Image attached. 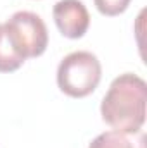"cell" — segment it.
Listing matches in <instances>:
<instances>
[{
    "mask_svg": "<svg viewBox=\"0 0 147 148\" xmlns=\"http://www.w3.org/2000/svg\"><path fill=\"white\" fill-rule=\"evenodd\" d=\"M146 81L132 73L119 74L101 103L102 119L121 133H139L146 122Z\"/></svg>",
    "mask_w": 147,
    "mask_h": 148,
    "instance_id": "1",
    "label": "cell"
},
{
    "mask_svg": "<svg viewBox=\"0 0 147 148\" xmlns=\"http://www.w3.org/2000/svg\"><path fill=\"white\" fill-rule=\"evenodd\" d=\"M102 77L99 59L87 50L68 53L57 67V84L68 97L83 98L90 95Z\"/></svg>",
    "mask_w": 147,
    "mask_h": 148,
    "instance_id": "2",
    "label": "cell"
},
{
    "mask_svg": "<svg viewBox=\"0 0 147 148\" xmlns=\"http://www.w3.org/2000/svg\"><path fill=\"white\" fill-rule=\"evenodd\" d=\"M5 26L26 59L38 57L45 52L49 45V31L38 14L30 10H19L10 16Z\"/></svg>",
    "mask_w": 147,
    "mask_h": 148,
    "instance_id": "3",
    "label": "cell"
},
{
    "mask_svg": "<svg viewBox=\"0 0 147 148\" xmlns=\"http://www.w3.org/2000/svg\"><path fill=\"white\" fill-rule=\"evenodd\" d=\"M52 16L66 38H81L90 26V14L81 0H59L54 5Z\"/></svg>",
    "mask_w": 147,
    "mask_h": 148,
    "instance_id": "4",
    "label": "cell"
},
{
    "mask_svg": "<svg viewBox=\"0 0 147 148\" xmlns=\"http://www.w3.org/2000/svg\"><path fill=\"white\" fill-rule=\"evenodd\" d=\"M146 134L139 133H121V131H106L99 134L88 148H147Z\"/></svg>",
    "mask_w": 147,
    "mask_h": 148,
    "instance_id": "5",
    "label": "cell"
},
{
    "mask_svg": "<svg viewBox=\"0 0 147 148\" xmlns=\"http://www.w3.org/2000/svg\"><path fill=\"white\" fill-rule=\"evenodd\" d=\"M26 57L10 36L5 23L0 24V73H12L24 64Z\"/></svg>",
    "mask_w": 147,
    "mask_h": 148,
    "instance_id": "6",
    "label": "cell"
},
{
    "mask_svg": "<svg viewBox=\"0 0 147 148\" xmlns=\"http://www.w3.org/2000/svg\"><path fill=\"white\" fill-rule=\"evenodd\" d=\"M97 10L104 16H118L126 10L130 0H94Z\"/></svg>",
    "mask_w": 147,
    "mask_h": 148,
    "instance_id": "7",
    "label": "cell"
}]
</instances>
